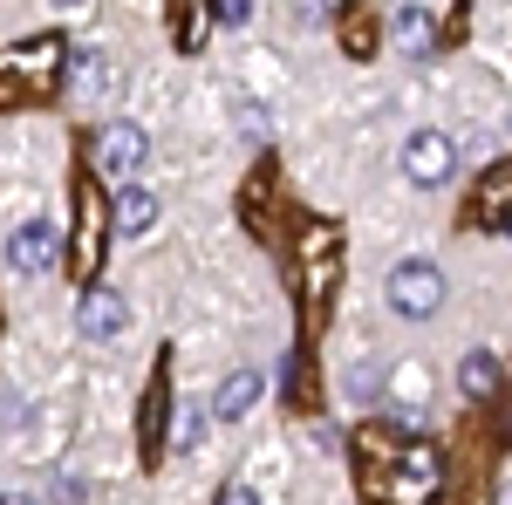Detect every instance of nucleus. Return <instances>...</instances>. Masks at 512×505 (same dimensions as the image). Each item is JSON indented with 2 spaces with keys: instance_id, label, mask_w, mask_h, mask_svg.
<instances>
[{
  "instance_id": "f257e3e1",
  "label": "nucleus",
  "mask_w": 512,
  "mask_h": 505,
  "mask_svg": "<svg viewBox=\"0 0 512 505\" xmlns=\"http://www.w3.org/2000/svg\"><path fill=\"white\" fill-rule=\"evenodd\" d=\"M362 485H369V499L376 505H431L437 492V451L424 444V437H403L396 430L390 437V465H383V451L362 437Z\"/></svg>"
},
{
  "instance_id": "f03ea898",
  "label": "nucleus",
  "mask_w": 512,
  "mask_h": 505,
  "mask_svg": "<svg viewBox=\"0 0 512 505\" xmlns=\"http://www.w3.org/2000/svg\"><path fill=\"white\" fill-rule=\"evenodd\" d=\"M390 308L403 314V321H431L437 308H444V273L431 267V260H403V267H390Z\"/></svg>"
},
{
  "instance_id": "7ed1b4c3",
  "label": "nucleus",
  "mask_w": 512,
  "mask_h": 505,
  "mask_svg": "<svg viewBox=\"0 0 512 505\" xmlns=\"http://www.w3.org/2000/svg\"><path fill=\"white\" fill-rule=\"evenodd\" d=\"M110 226H117V212L96 198V185H82V192H76V246H69V273H76V280H89V273H96Z\"/></svg>"
},
{
  "instance_id": "20e7f679",
  "label": "nucleus",
  "mask_w": 512,
  "mask_h": 505,
  "mask_svg": "<svg viewBox=\"0 0 512 505\" xmlns=\"http://www.w3.org/2000/svg\"><path fill=\"white\" fill-rule=\"evenodd\" d=\"M451 171H458V151H451L444 130H417V137L403 144V178H410V185H444Z\"/></svg>"
},
{
  "instance_id": "39448f33",
  "label": "nucleus",
  "mask_w": 512,
  "mask_h": 505,
  "mask_svg": "<svg viewBox=\"0 0 512 505\" xmlns=\"http://www.w3.org/2000/svg\"><path fill=\"white\" fill-rule=\"evenodd\" d=\"M335 267H342L335 233H328V226H308V239H301V294L321 301V294H328V280H335Z\"/></svg>"
},
{
  "instance_id": "423d86ee",
  "label": "nucleus",
  "mask_w": 512,
  "mask_h": 505,
  "mask_svg": "<svg viewBox=\"0 0 512 505\" xmlns=\"http://www.w3.org/2000/svg\"><path fill=\"white\" fill-rule=\"evenodd\" d=\"M76 328L89 335V342H117L123 328H130V308H123V294H110V287H89V294H82Z\"/></svg>"
},
{
  "instance_id": "0eeeda50",
  "label": "nucleus",
  "mask_w": 512,
  "mask_h": 505,
  "mask_svg": "<svg viewBox=\"0 0 512 505\" xmlns=\"http://www.w3.org/2000/svg\"><path fill=\"white\" fill-rule=\"evenodd\" d=\"M7 267L14 273H48L55 267V226H14V233H7Z\"/></svg>"
},
{
  "instance_id": "6e6552de",
  "label": "nucleus",
  "mask_w": 512,
  "mask_h": 505,
  "mask_svg": "<svg viewBox=\"0 0 512 505\" xmlns=\"http://www.w3.org/2000/svg\"><path fill=\"white\" fill-rule=\"evenodd\" d=\"M96 164H103L110 178H117V171H137V164H144V130H137V123H110L103 144H96Z\"/></svg>"
},
{
  "instance_id": "1a4fd4ad",
  "label": "nucleus",
  "mask_w": 512,
  "mask_h": 505,
  "mask_svg": "<svg viewBox=\"0 0 512 505\" xmlns=\"http://www.w3.org/2000/svg\"><path fill=\"white\" fill-rule=\"evenodd\" d=\"M110 212H117V233H151V226H158V192L123 185V192L110 198Z\"/></svg>"
},
{
  "instance_id": "9d476101",
  "label": "nucleus",
  "mask_w": 512,
  "mask_h": 505,
  "mask_svg": "<svg viewBox=\"0 0 512 505\" xmlns=\"http://www.w3.org/2000/svg\"><path fill=\"white\" fill-rule=\"evenodd\" d=\"M260 376H253V369H239V376H226V383H219V396H212V410H219V417H246V410H253V403H260Z\"/></svg>"
},
{
  "instance_id": "9b49d317",
  "label": "nucleus",
  "mask_w": 512,
  "mask_h": 505,
  "mask_svg": "<svg viewBox=\"0 0 512 505\" xmlns=\"http://www.w3.org/2000/svg\"><path fill=\"white\" fill-rule=\"evenodd\" d=\"M478 219H485V226H512V164L478 185Z\"/></svg>"
},
{
  "instance_id": "f8f14e48",
  "label": "nucleus",
  "mask_w": 512,
  "mask_h": 505,
  "mask_svg": "<svg viewBox=\"0 0 512 505\" xmlns=\"http://www.w3.org/2000/svg\"><path fill=\"white\" fill-rule=\"evenodd\" d=\"M396 48H403V55H431L437 48V21L424 7H403V14H396Z\"/></svg>"
},
{
  "instance_id": "ddd939ff",
  "label": "nucleus",
  "mask_w": 512,
  "mask_h": 505,
  "mask_svg": "<svg viewBox=\"0 0 512 505\" xmlns=\"http://www.w3.org/2000/svg\"><path fill=\"white\" fill-rule=\"evenodd\" d=\"M499 389V362L478 349V355H465V396H492Z\"/></svg>"
},
{
  "instance_id": "4468645a",
  "label": "nucleus",
  "mask_w": 512,
  "mask_h": 505,
  "mask_svg": "<svg viewBox=\"0 0 512 505\" xmlns=\"http://www.w3.org/2000/svg\"><path fill=\"white\" fill-rule=\"evenodd\" d=\"M198 430H205V417H198V410H178V424H171V451H192Z\"/></svg>"
},
{
  "instance_id": "2eb2a0df",
  "label": "nucleus",
  "mask_w": 512,
  "mask_h": 505,
  "mask_svg": "<svg viewBox=\"0 0 512 505\" xmlns=\"http://www.w3.org/2000/svg\"><path fill=\"white\" fill-rule=\"evenodd\" d=\"M21 410H28V396H0V430L21 424Z\"/></svg>"
},
{
  "instance_id": "dca6fc26",
  "label": "nucleus",
  "mask_w": 512,
  "mask_h": 505,
  "mask_svg": "<svg viewBox=\"0 0 512 505\" xmlns=\"http://www.w3.org/2000/svg\"><path fill=\"white\" fill-rule=\"evenodd\" d=\"M246 14H253V0H219V21H233V28H239Z\"/></svg>"
},
{
  "instance_id": "f3484780",
  "label": "nucleus",
  "mask_w": 512,
  "mask_h": 505,
  "mask_svg": "<svg viewBox=\"0 0 512 505\" xmlns=\"http://www.w3.org/2000/svg\"><path fill=\"white\" fill-rule=\"evenodd\" d=\"M219 505H260V499H253L246 485H226V499H219Z\"/></svg>"
},
{
  "instance_id": "a211bd4d",
  "label": "nucleus",
  "mask_w": 512,
  "mask_h": 505,
  "mask_svg": "<svg viewBox=\"0 0 512 505\" xmlns=\"http://www.w3.org/2000/svg\"><path fill=\"white\" fill-rule=\"evenodd\" d=\"M499 505H512V478H506V485H499Z\"/></svg>"
},
{
  "instance_id": "6ab92c4d",
  "label": "nucleus",
  "mask_w": 512,
  "mask_h": 505,
  "mask_svg": "<svg viewBox=\"0 0 512 505\" xmlns=\"http://www.w3.org/2000/svg\"><path fill=\"white\" fill-rule=\"evenodd\" d=\"M0 505H28V499H21V492H7V499H0Z\"/></svg>"
},
{
  "instance_id": "aec40b11",
  "label": "nucleus",
  "mask_w": 512,
  "mask_h": 505,
  "mask_svg": "<svg viewBox=\"0 0 512 505\" xmlns=\"http://www.w3.org/2000/svg\"><path fill=\"white\" fill-rule=\"evenodd\" d=\"M55 7H82V0H55Z\"/></svg>"
}]
</instances>
